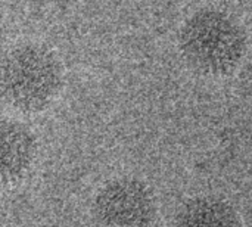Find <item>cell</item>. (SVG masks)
Masks as SVG:
<instances>
[{
  "instance_id": "6da1fadb",
  "label": "cell",
  "mask_w": 252,
  "mask_h": 227,
  "mask_svg": "<svg viewBox=\"0 0 252 227\" xmlns=\"http://www.w3.org/2000/svg\"><path fill=\"white\" fill-rule=\"evenodd\" d=\"M179 47L190 69L219 77L235 71L247 52L242 25L227 12L204 7L192 13L180 28Z\"/></svg>"
},
{
  "instance_id": "7a4b0ae2",
  "label": "cell",
  "mask_w": 252,
  "mask_h": 227,
  "mask_svg": "<svg viewBox=\"0 0 252 227\" xmlns=\"http://www.w3.org/2000/svg\"><path fill=\"white\" fill-rule=\"evenodd\" d=\"M61 86V69L50 50L38 44H22L0 62V96L21 112L46 108Z\"/></svg>"
},
{
  "instance_id": "3957f363",
  "label": "cell",
  "mask_w": 252,
  "mask_h": 227,
  "mask_svg": "<svg viewBox=\"0 0 252 227\" xmlns=\"http://www.w3.org/2000/svg\"><path fill=\"white\" fill-rule=\"evenodd\" d=\"M94 213L106 226H148L157 214L155 198L152 191L137 179H115L97 194Z\"/></svg>"
},
{
  "instance_id": "277c9868",
  "label": "cell",
  "mask_w": 252,
  "mask_h": 227,
  "mask_svg": "<svg viewBox=\"0 0 252 227\" xmlns=\"http://www.w3.org/2000/svg\"><path fill=\"white\" fill-rule=\"evenodd\" d=\"M35 152V137L27 126L0 118V185L21 179L31 167Z\"/></svg>"
},
{
  "instance_id": "5b68a950",
  "label": "cell",
  "mask_w": 252,
  "mask_h": 227,
  "mask_svg": "<svg viewBox=\"0 0 252 227\" xmlns=\"http://www.w3.org/2000/svg\"><path fill=\"white\" fill-rule=\"evenodd\" d=\"M179 226H239L236 210L217 196H196L189 199L177 213Z\"/></svg>"
}]
</instances>
